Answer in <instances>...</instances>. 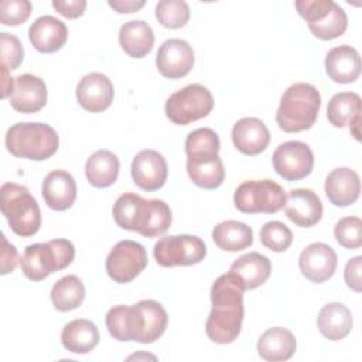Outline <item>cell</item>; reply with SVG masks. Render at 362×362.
<instances>
[{
	"label": "cell",
	"mask_w": 362,
	"mask_h": 362,
	"mask_svg": "<svg viewBox=\"0 0 362 362\" xmlns=\"http://www.w3.org/2000/svg\"><path fill=\"white\" fill-rule=\"evenodd\" d=\"M243 291L242 280L232 272L219 276L211 288L212 310L208 315L205 331L215 344L233 342L243 322Z\"/></svg>",
	"instance_id": "obj_1"
},
{
	"label": "cell",
	"mask_w": 362,
	"mask_h": 362,
	"mask_svg": "<svg viewBox=\"0 0 362 362\" xmlns=\"http://www.w3.org/2000/svg\"><path fill=\"white\" fill-rule=\"evenodd\" d=\"M320 107L321 95L318 89L311 83L297 82L281 95L276 122L286 133L308 130L315 123Z\"/></svg>",
	"instance_id": "obj_2"
},
{
	"label": "cell",
	"mask_w": 362,
	"mask_h": 362,
	"mask_svg": "<svg viewBox=\"0 0 362 362\" xmlns=\"http://www.w3.org/2000/svg\"><path fill=\"white\" fill-rule=\"evenodd\" d=\"M8 153L18 158L42 161L52 157L59 146L57 132L45 123L20 122L6 133Z\"/></svg>",
	"instance_id": "obj_3"
},
{
	"label": "cell",
	"mask_w": 362,
	"mask_h": 362,
	"mask_svg": "<svg viewBox=\"0 0 362 362\" xmlns=\"http://www.w3.org/2000/svg\"><path fill=\"white\" fill-rule=\"evenodd\" d=\"M0 208L11 230L23 238L33 236L41 226V211L28 188L4 182L0 188Z\"/></svg>",
	"instance_id": "obj_4"
},
{
	"label": "cell",
	"mask_w": 362,
	"mask_h": 362,
	"mask_svg": "<svg viewBox=\"0 0 362 362\" xmlns=\"http://www.w3.org/2000/svg\"><path fill=\"white\" fill-rule=\"evenodd\" d=\"M75 257V247L68 239H52L45 243L28 245L20 259L24 276L41 281L51 273L68 267Z\"/></svg>",
	"instance_id": "obj_5"
},
{
	"label": "cell",
	"mask_w": 362,
	"mask_h": 362,
	"mask_svg": "<svg viewBox=\"0 0 362 362\" xmlns=\"http://www.w3.org/2000/svg\"><path fill=\"white\" fill-rule=\"evenodd\" d=\"M233 202L243 214H274L284 206L286 192L273 180H249L236 188Z\"/></svg>",
	"instance_id": "obj_6"
},
{
	"label": "cell",
	"mask_w": 362,
	"mask_h": 362,
	"mask_svg": "<svg viewBox=\"0 0 362 362\" xmlns=\"http://www.w3.org/2000/svg\"><path fill=\"white\" fill-rule=\"evenodd\" d=\"M214 98L211 90L199 83H191L171 93L165 102V115L174 124H189L211 113Z\"/></svg>",
	"instance_id": "obj_7"
},
{
	"label": "cell",
	"mask_w": 362,
	"mask_h": 362,
	"mask_svg": "<svg viewBox=\"0 0 362 362\" xmlns=\"http://www.w3.org/2000/svg\"><path fill=\"white\" fill-rule=\"evenodd\" d=\"M206 256L204 240L194 235H173L161 238L154 245V259L163 267L192 266Z\"/></svg>",
	"instance_id": "obj_8"
},
{
	"label": "cell",
	"mask_w": 362,
	"mask_h": 362,
	"mask_svg": "<svg viewBox=\"0 0 362 362\" xmlns=\"http://www.w3.org/2000/svg\"><path fill=\"white\" fill-rule=\"evenodd\" d=\"M147 252L139 242L120 240L106 257L107 276L120 284L134 280L147 266Z\"/></svg>",
	"instance_id": "obj_9"
},
{
	"label": "cell",
	"mask_w": 362,
	"mask_h": 362,
	"mask_svg": "<svg viewBox=\"0 0 362 362\" xmlns=\"http://www.w3.org/2000/svg\"><path fill=\"white\" fill-rule=\"evenodd\" d=\"M274 171L286 181H298L311 174L314 154L308 144L291 140L281 143L272 157Z\"/></svg>",
	"instance_id": "obj_10"
},
{
	"label": "cell",
	"mask_w": 362,
	"mask_h": 362,
	"mask_svg": "<svg viewBox=\"0 0 362 362\" xmlns=\"http://www.w3.org/2000/svg\"><path fill=\"white\" fill-rule=\"evenodd\" d=\"M156 65L164 78H184L194 66V49L185 40L170 38L160 45Z\"/></svg>",
	"instance_id": "obj_11"
},
{
	"label": "cell",
	"mask_w": 362,
	"mask_h": 362,
	"mask_svg": "<svg viewBox=\"0 0 362 362\" xmlns=\"http://www.w3.org/2000/svg\"><path fill=\"white\" fill-rule=\"evenodd\" d=\"M132 178L133 182L144 191L160 189L168 175V167L164 156L156 150H141L132 161Z\"/></svg>",
	"instance_id": "obj_12"
},
{
	"label": "cell",
	"mask_w": 362,
	"mask_h": 362,
	"mask_svg": "<svg viewBox=\"0 0 362 362\" xmlns=\"http://www.w3.org/2000/svg\"><path fill=\"white\" fill-rule=\"evenodd\" d=\"M335 250L322 242H315L303 249L298 257V266L305 279L313 283H324L331 279L337 269Z\"/></svg>",
	"instance_id": "obj_13"
},
{
	"label": "cell",
	"mask_w": 362,
	"mask_h": 362,
	"mask_svg": "<svg viewBox=\"0 0 362 362\" xmlns=\"http://www.w3.org/2000/svg\"><path fill=\"white\" fill-rule=\"evenodd\" d=\"M115 96L113 83L100 72H90L85 75L76 85V99L79 105L92 113L106 110Z\"/></svg>",
	"instance_id": "obj_14"
},
{
	"label": "cell",
	"mask_w": 362,
	"mask_h": 362,
	"mask_svg": "<svg viewBox=\"0 0 362 362\" xmlns=\"http://www.w3.org/2000/svg\"><path fill=\"white\" fill-rule=\"evenodd\" d=\"M286 216L300 228L317 225L322 218V202L320 197L308 188L291 189L286 195Z\"/></svg>",
	"instance_id": "obj_15"
},
{
	"label": "cell",
	"mask_w": 362,
	"mask_h": 362,
	"mask_svg": "<svg viewBox=\"0 0 362 362\" xmlns=\"http://www.w3.org/2000/svg\"><path fill=\"white\" fill-rule=\"evenodd\" d=\"M187 173L191 181L204 189H215L225 180V168L218 151L187 154Z\"/></svg>",
	"instance_id": "obj_16"
},
{
	"label": "cell",
	"mask_w": 362,
	"mask_h": 362,
	"mask_svg": "<svg viewBox=\"0 0 362 362\" xmlns=\"http://www.w3.org/2000/svg\"><path fill=\"white\" fill-rule=\"evenodd\" d=\"M45 82L31 74H21L14 79V90L10 96V105L20 113H35L47 105Z\"/></svg>",
	"instance_id": "obj_17"
},
{
	"label": "cell",
	"mask_w": 362,
	"mask_h": 362,
	"mask_svg": "<svg viewBox=\"0 0 362 362\" xmlns=\"http://www.w3.org/2000/svg\"><path fill=\"white\" fill-rule=\"evenodd\" d=\"M28 38L37 51L51 54L65 45L68 28L64 21L54 16H41L30 25Z\"/></svg>",
	"instance_id": "obj_18"
},
{
	"label": "cell",
	"mask_w": 362,
	"mask_h": 362,
	"mask_svg": "<svg viewBox=\"0 0 362 362\" xmlns=\"http://www.w3.org/2000/svg\"><path fill=\"white\" fill-rule=\"evenodd\" d=\"M361 96L355 92L335 93L327 106L328 122L334 127L349 126L352 136L359 140V123H361Z\"/></svg>",
	"instance_id": "obj_19"
},
{
	"label": "cell",
	"mask_w": 362,
	"mask_h": 362,
	"mask_svg": "<svg viewBox=\"0 0 362 362\" xmlns=\"http://www.w3.org/2000/svg\"><path fill=\"white\" fill-rule=\"evenodd\" d=\"M171 225V209L163 199H141L134 230L146 238H156L168 230Z\"/></svg>",
	"instance_id": "obj_20"
},
{
	"label": "cell",
	"mask_w": 362,
	"mask_h": 362,
	"mask_svg": "<svg viewBox=\"0 0 362 362\" xmlns=\"http://www.w3.org/2000/svg\"><path fill=\"white\" fill-rule=\"evenodd\" d=\"M232 141L240 153L246 156H257L267 148L270 133L260 119L243 117L233 124Z\"/></svg>",
	"instance_id": "obj_21"
},
{
	"label": "cell",
	"mask_w": 362,
	"mask_h": 362,
	"mask_svg": "<svg viewBox=\"0 0 362 362\" xmlns=\"http://www.w3.org/2000/svg\"><path fill=\"white\" fill-rule=\"evenodd\" d=\"M324 191L332 205H352L359 198L361 192L359 175L349 167L334 168L325 178Z\"/></svg>",
	"instance_id": "obj_22"
},
{
	"label": "cell",
	"mask_w": 362,
	"mask_h": 362,
	"mask_svg": "<svg viewBox=\"0 0 362 362\" xmlns=\"http://www.w3.org/2000/svg\"><path fill=\"white\" fill-rule=\"evenodd\" d=\"M325 72L337 83H351L359 78L361 57L351 45H338L325 57Z\"/></svg>",
	"instance_id": "obj_23"
},
{
	"label": "cell",
	"mask_w": 362,
	"mask_h": 362,
	"mask_svg": "<svg viewBox=\"0 0 362 362\" xmlns=\"http://www.w3.org/2000/svg\"><path fill=\"white\" fill-rule=\"evenodd\" d=\"M42 198L54 211H65L76 199V182L65 170H54L42 181Z\"/></svg>",
	"instance_id": "obj_24"
},
{
	"label": "cell",
	"mask_w": 362,
	"mask_h": 362,
	"mask_svg": "<svg viewBox=\"0 0 362 362\" xmlns=\"http://www.w3.org/2000/svg\"><path fill=\"white\" fill-rule=\"evenodd\" d=\"M297 348L294 334L283 327L266 329L257 341L259 355L269 362H280L290 359Z\"/></svg>",
	"instance_id": "obj_25"
},
{
	"label": "cell",
	"mask_w": 362,
	"mask_h": 362,
	"mask_svg": "<svg viewBox=\"0 0 362 362\" xmlns=\"http://www.w3.org/2000/svg\"><path fill=\"white\" fill-rule=\"evenodd\" d=\"M98 327L86 318H76L64 325L61 332L62 346L74 354H88L99 344Z\"/></svg>",
	"instance_id": "obj_26"
},
{
	"label": "cell",
	"mask_w": 362,
	"mask_h": 362,
	"mask_svg": "<svg viewBox=\"0 0 362 362\" xmlns=\"http://www.w3.org/2000/svg\"><path fill=\"white\" fill-rule=\"evenodd\" d=\"M119 42L129 57L143 58L153 49L154 33L144 20H130L120 27Z\"/></svg>",
	"instance_id": "obj_27"
},
{
	"label": "cell",
	"mask_w": 362,
	"mask_h": 362,
	"mask_svg": "<svg viewBox=\"0 0 362 362\" xmlns=\"http://www.w3.org/2000/svg\"><path fill=\"white\" fill-rule=\"evenodd\" d=\"M317 325L327 339L341 341L352 329V314L342 303H328L320 310Z\"/></svg>",
	"instance_id": "obj_28"
},
{
	"label": "cell",
	"mask_w": 362,
	"mask_h": 362,
	"mask_svg": "<svg viewBox=\"0 0 362 362\" xmlns=\"http://www.w3.org/2000/svg\"><path fill=\"white\" fill-rule=\"evenodd\" d=\"M229 272L235 273L242 280L245 290H253L266 283L272 273V263L264 255L249 252L238 257Z\"/></svg>",
	"instance_id": "obj_29"
},
{
	"label": "cell",
	"mask_w": 362,
	"mask_h": 362,
	"mask_svg": "<svg viewBox=\"0 0 362 362\" xmlns=\"http://www.w3.org/2000/svg\"><path fill=\"white\" fill-rule=\"evenodd\" d=\"M120 161L110 150L95 151L85 164V174L90 185L96 188L110 187L119 177Z\"/></svg>",
	"instance_id": "obj_30"
},
{
	"label": "cell",
	"mask_w": 362,
	"mask_h": 362,
	"mask_svg": "<svg viewBox=\"0 0 362 362\" xmlns=\"http://www.w3.org/2000/svg\"><path fill=\"white\" fill-rule=\"evenodd\" d=\"M212 239L215 245L226 252H239L247 249L253 243V230L239 221L219 222L212 230Z\"/></svg>",
	"instance_id": "obj_31"
},
{
	"label": "cell",
	"mask_w": 362,
	"mask_h": 362,
	"mask_svg": "<svg viewBox=\"0 0 362 362\" xmlns=\"http://www.w3.org/2000/svg\"><path fill=\"white\" fill-rule=\"evenodd\" d=\"M85 298V286L75 274L59 279L51 288V301L58 311L78 308Z\"/></svg>",
	"instance_id": "obj_32"
},
{
	"label": "cell",
	"mask_w": 362,
	"mask_h": 362,
	"mask_svg": "<svg viewBox=\"0 0 362 362\" xmlns=\"http://www.w3.org/2000/svg\"><path fill=\"white\" fill-rule=\"evenodd\" d=\"M137 307L143 318V331L139 342L151 344L157 341L167 328V324H168L167 311L156 300H141L137 303Z\"/></svg>",
	"instance_id": "obj_33"
},
{
	"label": "cell",
	"mask_w": 362,
	"mask_h": 362,
	"mask_svg": "<svg viewBox=\"0 0 362 362\" xmlns=\"http://www.w3.org/2000/svg\"><path fill=\"white\" fill-rule=\"evenodd\" d=\"M346 27H348L346 13L337 3L334 4L328 16H325L322 20L317 23L308 24V28L313 33V35L325 41L341 37L346 31Z\"/></svg>",
	"instance_id": "obj_34"
},
{
	"label": "cell",
	"mask_w": 362,
	"mask_h": 362,
	"mask_svg": "<svg viewBox=\"0 0 362 362\" xmlns=\"http://www.w3.org/2000/svg\"><path fill=\"white\" fill-rule=\"evenodd\" d=\"M189 7L184 0H161L156 6V17L165 28H181L189 20Z\"/></svg>",
	"instance_id": "obj_35"
},
{
	"label": "cell",
	"mask_w": 362,
	"mask_h": 362,
	"mask_svg": "<svg viewBox=\"0 0 362 362\" xmlns=\"http://www.w3.org/2000/svg\"><path fill=\"white\" fill-rule=\"evenodd\" d=\"M260 242L272 252H286L293 243V233L283 222L270 221L260 229Z\"/></svg>",
	"instance_id": "obj_36"
},
{
	"label": "cell",
	"mask_w": 362,
	"mask_h": 362,
	"mask_svg": "<svg viewBox=\"0 0 362 362\" xmlns=\"http://www.w3.org/2000/svg\"><path fill=\"white\" fill-rule=\"evenodd\" d=\"M141 199L143 197L134 192H124L116 199V202L113 204L112 214L117 226L126 230H134V221Z\"/></svg>",
	"instance_id": "obj_37"
},
{
	"label": "cell",
	"mask_w": 362,
	"mask_h": 362,
	"mask_svg": "<svg viewBox=\"0 0 362 362\" xmlns=\"http://www.w3.org/2000/svg\"><path fill=\"white\" fill-rule=\"evenodd\" d=\"M334 235L337 242L345 249L362 246V221L358 216H345L335 223Z\"/></svg>",
	"instance_id": "obj_38"
},
{
	"label": "cell",
	"mask_w": 362,
	"mask_h": 362,
	"mask_svg": "<svg viewBox=\"0 0 362 362\" xmlns=\"http://www.w3.org/2000/svg\"><path fill=\"white\" fill-rule=\"evenodd\" d=\"M31 14V3L28 0H1L0 23L3 25H20Z\"/></svg>",
	"instance_id": "obj_39"
},
{
	"label": "cell",
	"mask_w": 362,
	"mask_h": 362,
	"mask_svg": "<svg viewBox=\"0 0 362 362\" xmlns=\"http://www.w3.org/2000/svg\"><path fill=\"white\" fill-rule=\"evenodd\" d=\"M1 48V66L8 71L17 69L24 58V49L20 40L8 33H0Z\"/></svg>",
	"instance_id": "obj_40"
},
{
	"label": "cell",
	"mask_w": 362,
	"mask_h": 362,
	"mask_svg": "<svg viewBox=\"0 0 362 362\" xmlns=\"http://www.w3.org/2000/svg\"><path fill=\"white\" fill-rule=\"evenodd\" d=\"M361 270H362V256H355L348 260L345 270H344V279L346 286L359 293L362 290V281H361Z\"/></svg>",
	"instance_id": "obj_41"
},
{
	"label": "cell",
	"mask_w": 362,
	"mask_h": 362,
	"mask_svg": "<svg viewBox=\"0 0 362 362\" xmlns=\"http://www.w3.org/2000/svg\"><path fill=\"white\" fill-rule=\"evenodd\" d=\"M52 7L66 18H78L86 8L85 0H52Z\"/></svg>",
	"instance_id": "obj_42"
},
{
	"label": "cell",
	"mask_w": 362,
	"mask_h": 362,
	"mask_svg": "<svg viewBox=\"0 0 362 362\" xmlns=\"http://www.w3.org/2000/svg\"><path fill=\"white\" fill-rule=\"evenodd\" d=\"M0 260H1V274H7L13 272L18 263V255L17 249L7 242L6 236L1 235V253H0Z\"/></svg>",
	"instance_id": "obj_43"
},
{
	"label": "cell",
	"mask_w": 362,
	"mask_h": 362,
	"mask_svg": "<svg viewBox=\"0 0 362 362\" xmlns=\"http://www.w3.org/2000/svg\"><path fill=\"white\" fill-rule=\"evenodd\" d=\"M144 4H146L144 0H113V1L110 0L109 1V6L120 14L134 13L140 10Z\"/></svg>",
	"instance_id": "obj_44"
},
{
	"label": "cell",
	"mask_w": 362,
	"mask_h": 362,
	"mask_svg": "<svg viewBox=\"0 0 362 362\" xmlns=\"http://www.w3.org/2000/svg\"><path fill=\"white\" fill-rule=\"evenodd\" d=\"M1 75H3V82H1V98L6 99L8 95L11 96L14 90V81L13 78L8 76V69L1 66Z\"/></svg>",
	"instance_id": "obj_45"
}]
</instances>
